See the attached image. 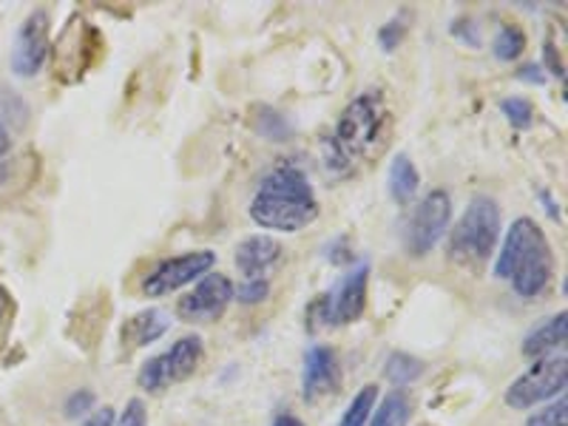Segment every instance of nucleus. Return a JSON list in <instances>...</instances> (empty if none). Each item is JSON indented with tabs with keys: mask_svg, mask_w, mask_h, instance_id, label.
<instances>
[{
	"mask_svg": "<svg viewBox=\"0 0 568 426\" xmlns=\"http://www.w3.org/2000/svg\"><path fill=\"white\" fill-rule=\"evenodd\" d=\"M393 116L382 91H362L338 116L336 131L327 140V169L347 174L355 165L375 160L387 149Z\"/></svg>",
	"mask_w": 568,
	"mask_h": 426,
	"instance_id": "1",
	"label": "nucleus"
},
{
	"mask_svg": "<svg viewBox=\"0 0 568 426\" xmlns=\"http://www.w3.org/2000/svg\"><path fill=\"white\" fill-rule=\"evenodd\" d=\"M251 220L278 233H296L313 225L318 220V200L307 174L296 165L273 169L253 194Z\"/></svg>",
	"mask_w": 568,
	"mask_h": 426,
	"instance_id": "2",
	"label": "nucleus"
},
{
	"mask_svg": "<svg viewBox=\"0 0 568 426\" xmlns=\"http://www.w3.org/2000/svg\"><path fill=\"white\" fill-rule=\"evenodd\" d=\"M497 278H511L515 293L524 298L540 296L555 276V253L542 227L529 216L511 222L504 247L495 262Z\"/></svg>",
	"mask_w": 568,
	"mask_h": 426,
	"instance_id": "3",
	"label": "nucleus"
},
{
	"mask_svg": "<svg viewBox=\"0 0 568 426\" xmlns=\"http://www.w3.org/2000/svg\"><path fill=\"white\" fill-rule=\"evenodd\" d=\"M500 240V207L491 196H475L449 236V258L460 267H480L489 262Z\"/></svg>",
	"mask_w": 568,
	"mask_h": 426,
	"instance_id": "4",
	"label": "nucleus"
},
{
	"mask_svg": "<svg viewBox=\"0 0 568 426\" xmlns=\"http://www.w3.org/2000/svg\"><path fill=\"white\" fill-rule=\"evenodd\" d=\"M367 282H369V265L353 267L342 282L336 284V291L324 293L311 304L307 318H311V329L327 327V324H353L362 318L364 307H367Z\"/></svg>",
	"mask_w": 568,
	"mask_h": 426,
	"instance_id": "5",
	"label": "nucleus"
},
{
	"mask_svg": "<svg viewBox=\"0 0 568 426\" xmlns=\"http://www.w3.org/2000/svg\"><path fill=\"white\" fill-rule=\"evenodd\" d=\"M568 378V362L566 353L546 355V358H537L529 369H526L509 389H506V404L517 413H526V409H535L546 400L557 398L566 389Z\"/></svg>",
	"mask_w": 568,
	"mask_h": 426,
	"instance_id": "6",
	"label": "nucleus"
},
{
	"mask_svg": "<svg viewBox=\"0 0 568 426\" xmlns=\"http://www.w3.org/2000/svg\"><path fill=\"white\" fill-rule=\"evenodd\" d=\"M449 222H453V200L446 191L435 187L409 213L407 231H404V245L409 256H426L433 251L449 231Z\"/></svg>",
	"mask_w": 568,
	"mask_h": 426,
	"instance_id": "7",
	"label": "nucleus"
},
{
	"mask_svg": "<svg viewBox=\"0 0 568 426\" xmlns=\"http://www.w3.org/2000/svg\"><path fill=\"white\" fill-rule=\"evenodd\" d=\"M202 362V342L196 336H185L176 344H171V349H165L162 355H154L149 362L142 364L140 375H136V384L149 393H162L169 389L171 384H180L185 378L196 373Z\"/></svg>",
	"mask_w": 568,
	"mask_h": 426,
	"instance_id": "8",
	"label": "nucleus"
},
{
	"mask_svg": "<svg viewBox=\"0 0 568 426\" xmlns=\"http://www.w3.org/2000/svg\"><path fill=\"white\" fill-rule=\"evenodd\" d=\"M213 265H216V253L213 251H194L162 258L160 265L142 278V293L151 298L169 296V293H176L185 284L196 282L200 276H207Z\"/></svg>",
	"mask_w": 568,
	"mask_h": 426,
	"instance_id": "9",
	"label": "nucleus"
},
{
	"mask_svg": "<svg viewBox=\"0 0 568 426\" xmlns=\"http://www.w3.org/2000/svg\"><path fill=\"white\" fill-rule=\"evenodd\" d=\"M233 302V282L222 273H207L200 278L194 291L185 293L176 304V316L182 322H196V324H211L222 318L227 311V304Z\"/></svg>",
	"mask_w": 568,
	"mask_h": 426,
	"instance_id": "10",
	"label": "nucleus"
},
{
	"mask_svg": "<svg viewBox=\"0 0 568 426\" xmlns=\"http://www.w3.org/2000/svg\"><path fill=\"white\" fill-rule=\"evenodd\" d=\"M45 54H49V14L38 9L23 20L18 38H14L12 71L18 78H34L43 69Z\"/></svg>",
	"mask_w": 568,
	"mask_h": 426,
	"instance_id": "11",
	"label": "nucleus"
},
{
	"mask_svg": "<svg viewBox=\"0 0 568 426\" xmlns=\"http://www.w3.org/2000/svg\"><path fill=\"white\" fill-rule=\"evenodd\" d=\"M342 384V373H338L336 353L324 344H313L304 358V398L322 400L333 395Z\"/></svg>",
	"mask_w": 568,
	"mask_h": 426,
	"instance_id": "12",
	"label": "nucleus"
},
{
	"mask_svg": "<svg viewBox=\"0 0 568 426\" xmlns=\"http://www.w3.org/2000/svg\"><path fill=\"white\" fill-rule=\"evenodd\" d=\"M282 256L284 251L278 240H273L267 233H256L236 247V267L245 278H267L278 267Z\"/></svg>",
	"mask_w": 568,
	"mask_h": 426,
	"instance_id": "13",
	"label": "nucleus"
},
{
	"mask_svg": "<svg viewBox=\"0 0 568 426\" xmlns=\"http://www.w3.org/2000/svg\"><path fill=\"white\" fill-rule=\"evenodd\" d=\"M566 311H560L557 316L537 324L529 336L524 338V353L529 355V358H535V362L537 358H546V355H555L557 349H562V344H566Z\"/></svg>",
	"mask_w": 568,
	"mask_h": 426,
	"instance_id": "14",
	"label": "nucleus"
},
{
	"mask_svg": "<svg viewBox=\"0 0 568 426\" xmlns=\"http://www.w3.org/2000/svg\"><path fill=\"white\" fill-rule=\"evenodd\" d=\"M387 185H389V194H393V200L400 202V205L418 194L420 176H418V169H415V162L409 160L407 154L395 156V162L389 165Z\"/></svg>",
	"mask_w": 568,
	"mask_h": 426,
	"instance_id": "15",
	"label": "nucleus"
},
{
	"mask_svg": "<svg viewBox=\"0 0 568 426\" xmlns=\"http://www.w3.org/2000/svg\"><path fill=\"white\" fill-rule=\"evenodd\" d=\"M169 327H171L169 313L145 311V313H140V316H134L129 324H125L123 336L129 338L134 347H145V344L156 342V338H160Z\"/></svg>",
	"mask_w": 568,
	"mask_h": 426,
	"instance_id": "16",
	"label": "nucleus"
},
{
	"mask_svg": "<svg viewBox=\"0 0 568 426\" xmlns=\"http://www.w3.org/2000/svg\"><path fill=\"white\" fill-rule=\"evenodd\" d=\"M409 398L404 389H393L384 395L382 404L373 409V426H407L409 420Z\"/></svg>",
	"mask_w": 568,
	"mask_h": 426,
	"instance_id": "17",
	"label": "nucleus"
},
{
	"mask_svg": "<svg viewBox=\"0 0 568 426\" xmlns=\"http://www.w3.org/2000/svg\"><path fill=\"white\" fill-rule=\"evenodd\" d=\"M253 129H256V134H262L265 140H271V142H284L287 136H291V123H287V116L278 114V111H273L271 105H262V109H256V116H253Z\"/></svg>",
	"mask_w": 568,
	"mask_h": 426,
	"instance_id": "18",
	"label": "nucleus"
},
{
	"mask_svg": "<svg viewBox=\"0 0 568 426\" xmlns=\"http://www.w3.org/2000/svg\"><path fill=\"white\" fill-rule=\"evenodd\" d=\"M375 400H378V387L375 384H367L364 389H358V395L349 400L347 413L342 415L338 426H367L369 415L375 409Z\"/></svg>",
	"mask_w": 568,
	"mask_h": 426,
	"instance_id": "19",
	"label": "nucleus"
},
{
	"mask_svg": "<svg viewBox=\"0 0 568 426\" xmlns=\"http://www.w3.org/2000/svg\"><path fill=\"white\" fill-rule=\"evenodd\" d=\"M524 49H526V34L520 27H504L495 34V40H491V52H495L497 60H504V63L520 58Z\"/></svg>",
	"mask_w": 568,
	"mask_h": 426,
	"instance_id": "20",
	"label": "nucleus"
},
{
	"mask_svg": "<svg viewBox=\"0 0 568 426\" xmlns=\"http://www.w3.org/2000/svg\"><path fill=\"white\" fill-rule=\"evenodd\" d=\"M420 369L424 367H420L418 358H413V355L407 353H393L387 362V378L395 384V389H400L407 387V384H413L420 375Z\"/></svg>",
	"mask_w": 568,
	"mask_h": 426,
	"instance_id": "21",
	"label": "nucleus"
},
{
	"mask_svg": "<svg viewBox=\"0 0 568 426\" xmlns=\"http://www.w3.org/2000/svg\"><path fill=\"white\" fill-rule=\"evenodd\" d=\"M500 111H504L506 120H509L515 129H529V125L535 123V109H531V103L526 98H506L504 103H500Z\"/></svg>",
	"mask_w": 568,
	"mask_h": 426,
	"instance_id": "22",
	"label": "nucleus"
},
{
	"mask_svg": "<svg viewBox=\"0 0 568 426\" xmlns=\"http://www.w3.org/2000/svg\"><path fill=\"white\" fill-rule=\"evenodd\" d=\"M526 426H568L566 395H560V400H555V404H549L546 409H540V413L531 415V418L526 420Z\"/></svg>",
	"mask_w": 568,
	"mask_h": 426,
	"instance_id": "23",
	"label": "nucleus"
},
{
	"mask_svg": "<svg viewBox=\"0 0 568 426\" xmlns=\"http://www.w3.org/2000/svg\"><path fill=\"white\" fill-rule=\"evenodd\" d=\"M267 293H271V284H267V278H245L240 287H233V298L242 304L265 302Z\"/></svg>",
	"mask_w": 568,
	"mask_h": 426,
	"instance_id": "24",
	"label": "nucleus"
},
{
	"mask_svg": "<svg viewBox=\"0 0 568 426\" xmlns=\"http://www.w3.org/2000/svg\"><path fill=\"white\" fill-rule=\"evenodd\" d=\"M116 426H149L145 424V407H142V400H129V407H125L123 418Z\"/></svg>",
	"mask_w": 568,
	"mask_h": 426,
	"instance_id": "25",
	"label": "nucleus"
},
{
	"mask_svg": "<svg viewBox=\"0 0 568 426\" xmlns=\"http://www.w3.org/2000/svg\"><path fill=\"white\" fill-rule=\"evenodd\" d=\"M91 404H94V395H91L89 389H80V393L71 395V400H69V404H65V415H71V418H74V415L85 413V409H89Z\"/></svg>",
	"mask_w": 568,
	"mask_h": 426,
	"instance_id": "26",
	"label": "nucleus"
},
{
	"mask_svg": "<svg viewBox=\"0 0 568 426\" xmlns=\"http://www.w3.org/2000/svg\"><path fill=\"white\" fill-rule=\"evenodd\" d=\"M400 38H404V27H400V23H387V27L382 29V43L387 52H393L395 45L400 43Z\"/></svg>",
	"mask_w": 568,
	"mask_h": 426,
	"instance_id": "27",
	"label": "nucleus"
},
{
	"mask_svg": "<svg viewBox=\"0 0 568 426\" xmlns=\"http://www.w3.org/2000/svg\"><path fill=\"white\" fill-rule=\"evenodd\" d=\"M83 426H114V409L111 407L98 409V413L91 415V418H85Z\"/></svg>",
	"mask_w": 568,
	"mask_h": 426,
	"instance_id": "28",
	"label": "nucleus"
},
{
	"mask_svg": "<svg viewBox=\"0 0 568 426\" xmlns=\"http://www.w3.org/2000/svg\"><path fill=\"white\" fill-rule=\"evenodd\" d=\"M12 151V136H9L7 125L0 123V162L7 160V154Z\"/></svg>",
	"mask_w": 568,
	"mask_h": 426,
	"instance_id": "29",
	"label": "nucleus"
},
{
	"mask_svg": "<svg viewBox=\"0 0 568 426\" xmlns=\"http://www.w3.org/2000/svg\"><path fill=\"white\" fill-rule=\"evenodd\" d=\"M273 426H307V424H304V420H298L293 413H282V415H276Z\"/></svg>",
	"mask_w": 568,
	"mask_h": 426,
	"instance_id": "30",
	"label": "nucleus"
},
{
	"mask_svg": "<svg viewBox=\"0 0 568 426\" xmlns=\"http://www.w3.org/2000/svg\"><path fill=\"white\" fill-rule=\"evenodd\" d=\"M520 78H524V80H535V83H542L540 65H526V69L520 71Z\"/></svg>",
	"mask_w": 568,
	"mask_h": 426,
	"instance_id": "31",
	"label": "nucleus"
},
{
	"mask_svg": "<svg viewBox=\"0 0 568 426\" xmlns=\"http://www.w3.org/2000/svg\"><path fill=\"white\" fill-rule=\"evenodd\" d=\"M9 304H12V298H9V293L3 291V284H0V322H3V318H7Z\"/></svg>",
	"mask_w": 568,
	"mask_h": 426,
	"instance_id": "32",
	"label": "nucleus"
}]
</instances>
